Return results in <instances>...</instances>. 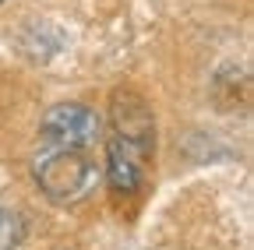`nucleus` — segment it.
<instances>
[{
  "instance_id": "f257e3e1",
  "label": "nucleus",
  "mask_w": 254,
  "mask_h": 250,
  "mask_svg": "<svg viewBox=\"0 0 254 250\" xmlns=\"http://www.w3.org/2000/svg\"><path fill=\"white\" fill-rule=\"evenodd\" d=\"M39 191L53 204H78L85 201L95 183H99V166L88 155V148H64V145H46L32 159Z\"/></svg>"
},
{
  "instance_id": "f03ea898",
  "label": "nucleus",
  "mask_w": 254,
  "mask_h": 250,
  "mask_svg": "<svg viewBox=\"0 0 254 250\" xmlns=\"http://www.w3.org/2000/svg\"><path fill=\"white\" fill-rule=\"evenodd\" d=\"M43 138L64 148H88L103 138V116L85 102H57L43 113Z\"/></svg>"
},
{
  "instance_id": "7ed1b4c3",
  "label": "nucleus",
  "mask_w": 254,
  "mask_h": 250,
  "mask_svg": "<svg viewBox=\"0 0 254 250\" xmlns=\"http://www.w3.org/2000/svg\"><path fill=\"white\" fill-rule=\"evenodd\" d=\"M110 123H113V134L124 141H134L141 148L152 151V138H155V116L148 109V102L138 96V92L124 88L113 92V102H110Z\"/></svg>"
},
{
  "instance_id": "20e7f679",
  "label": "nucleus",
  "mask_w": 254,
  "mask_h": 250,
  "mask_svg": "<svg viewBox=\"0 0 254 250\" xmlns=\"http://www.w3.org/2000/svg\"><path fill=\"white\" fill-rule=\"evenodd\" d=\"M145 166H148V148L110 134V141H106V180L117 194H134L145 180Z\"/></svg>"
},
{
  "instance_id": "39448f33",
  "label": "nucleus",
  "mask_w": 254,
  "mask_h": 250,
  "mask_svg": "<svg viewBox=\"0 0 254 250\" xmlns=\"http://www.w3.org/2000/svg\"><path fill=\"white\" fill-rule=\"evenodd\" d=\"M25 240V222L14 208H0V250H18Z\"/></svg>"
}]
</instances>
